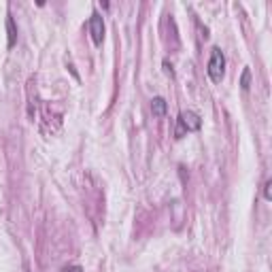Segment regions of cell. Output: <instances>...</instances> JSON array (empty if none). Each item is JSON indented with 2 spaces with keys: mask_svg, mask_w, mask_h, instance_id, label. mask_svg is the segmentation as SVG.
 Masks as SVG:
<instances>
[{
  "mask_svg": "<svg viewBox=\"0 0 272 272\" xmlns=\"http://www.w3.org/2000/svg\"><path fill=\"white\" fill-rule=\"evenodd\" d=\"M206 72H208V79H211L213 83H221V81H223V75H225V56L221 53L219 47H213L211 49V60H208Z\"/></svg>",
  "mask_w": 272,
  "mask_h": 272,
  "instance_id": "obj_1",
  "label": "cell"
},
{
  "mask_svg": "<svg viewBox=\"0 0 272 272\" xmlns=\"http://www.w3.org/2000/svg\"><path fill=\"white\" fill-rule=\"evenodd\" d=\"M200 125H202L200 115L194 113V111H183L177 119V132L175 134H177V139H181V136L187 134V132H198Z\"/></svg>",
  "mask_w": 272,
  "mask_h": 272,
  "instance_id": "obj_2",
  "label": "cell"
},
{
  "mask_svg": "<svg viewBox=\"0 0 272 272\" xmlns=\"http://www.w3.org/2000/svg\"><path fill=\"white\" fill-rule=\"evenodd\" d=\"M89 34H92L94 45H102V41H104V20L100 17V13H92V17H89Z\"/></svg>",
  "mask_w": 272,
  "mask_h": 272,
  "instance_id": "obj_3",
  "label": "cell"
},
{
  "mask_svg": "<svg viewBox=\"0 0 272 272\" xmlns=\"http://www.w3.org/2000/svg\"><path fill=\"white\" fill-rule=\"evenodd\" d=\"M151 111H153V115H156V117H164L166 111H168V102L162 96H156L151 100Z\"/></svg>",
  "mask_w": 272,
  "mask_h": 272,
  "instance_id": "obj_4",
  "label": "cell"
},
{
  "mask_svg": "<svg viewBox=\"0 0 272 272\" xmlns=\"http://www.w3.org/2000/svg\"><path fill=\"white\" fill-rule=\"evenodd\" d=\"M7 32H9V49L15 47V43H17V28H15V22H13V17L9 15L7 17Z\"/></svg>",
  "mask_w": 272,
  "mask_h": 272,
  "instance_id": "obj_5",
  "label": "cell"
},
{
  "mask_svg": "<svg viewBox=\"0 0 272 272\" xmlns=\"http://www.w3.org/2000/svg\"><path fill=\"white\" fill-rule=\"evenodd\" d=\"M240 87L244 89V92H249V87H251V70H249V68H244V70H242V77H240Z\"/></svg>",
  "mask_w": 272,
  "mask_h": 272,
  "instance_id": "obj_6",
  "label": "cell"
},
{
  "mask_svg": "<svg viewBox=\"0 0 272 272\" xmlns=\"http://www.w3.org/2000/svg\"><path fill=\"white\" fill-rule=\"evenodd\" d=\"M270 187H272V181H266V185H264V198H266L268 202L272 200V189Z\"/></svg>",
  "mask_w": 272,
  "mask_h": 272,
  "instance_id": "obj_7",
  "label": "cell"
},
{
  "mask_svg": "<svg viewBox=\"0 0 272 272\" xmlns=\"http://www.w3.org/2000/svg\"><path fill=\"white\" fill-rule=\"evenodd\" d=\"M162 66H164V72H166V75H170V77H175V70H172V64H168V62L164 60V64H162Z\"/></svg>",
  "mask_w": 272,
  "mask_h": 272,
  "instance_id": "obj_8",
  "label": "cell"
},
{
  "mask_svg": "<svg viewBox=\"0 0 272 272\" xmlns=\"http://www.w3.org/2000/svg\"><path fill=\"white\" fill-rule=\"evenodd\" d=\"M62 272H83V268L81 266H66V268H62Z\"/></svg>",
  "mask_w": 272,
  "mask_h": 272,
  "instance_id": "obj_9",
  "label": "cell"
},
{
  "mask_svg": "<svg viewBox=\"0 0 272 272\" xmlns=\"http://www.w3.org/2000/svg\"><path fill=\"white\" fill-rule=\"evenodd\" d=\"M26 272H30V270H28V268H26Z\"/></svg>",
  "mask_w": 272,
  "mask_h": 272,
  "instance_id": "obj_10",
  "label": "cell"
}]
</instances>
